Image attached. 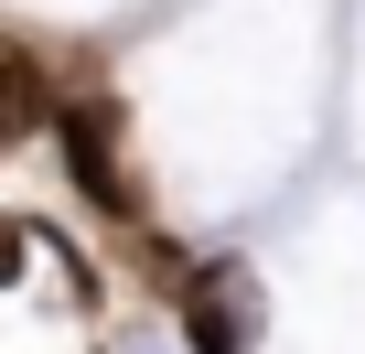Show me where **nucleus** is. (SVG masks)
Masks as SVG:
<instances>
[{"label": "nucleus", "mask_w": 365, "mask_h": 354, "mask_svg": "<svg viewBox=\"0 0 365 354\" xmlns=\"http://www.w3.org/2000/svg\"><path fill=\"white\" fill-rule=\"evenodd\" d=\"M0 86H11V118H0V129L22 140V129L43 118V76H33V54H11V76H0Z\"/></svg>", "instance_id": "nucleus-3"}, {"label": "nucleus", "mask_w": 365, "mask_h": 354, "mask_svg": "<svg viewBox=\"0 0 365 354\" xmlns=\"http://www.w3.org/2000/svg\"><path fill=\"white\" fill-rule=\"evenodd\" d=\"M65 161H76V183H86L108 215H140V172L118 161V108H108V97H76V108H65Z\"/></svg>", "instance_id": "nucleus-1"}, {"label": "nucleus", "mask_w": 365, "mask_h": 354, "mask_svg": "<svg viewBox=\"0 0 365 354\" xmlns=\"http://www.w3.org/2000/svg\"><path fill=\"white\" fill-rule=\"evenodd\" d=\"M182 343L194 354H247L258 343V290L237 269H205L194 290H182Z\"/></svg>", "instance_id": "nucleus-2"}]
</instances>
